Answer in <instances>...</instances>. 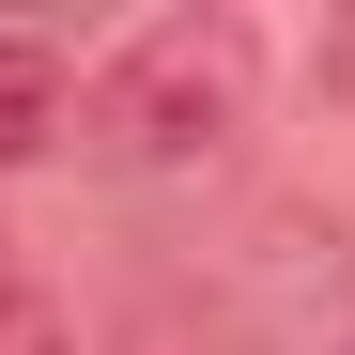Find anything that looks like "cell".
<instances>
[{"label":"cell","instance_id":"1","mask_svg":"<svg viewBox=\"0 0 355 355\" xmlns=\"http://www.w3.org/2000/svg\"><path fill=\"white\" fill-rule=\"evenodd\" d=\"M263 124V31L248 16H155L93 62L78 93V155L124 170V186H170V170H216Z\"/></svg>","mask_w":355,"mask_h":355},{"label":"cell","instance_id":"2","mask_svg":"<svg viewBox=\"0 0 355 355\" xmlns=\"http://www.w3.org/2000/svg\"><path fill=\"white\" fill-rule=\"evenodd\" d=\"M62 124H78V78H62V46H46V31H0V170H31Z\"/></svg>","mask_w":355,"mask_h":355},{"label":"cell","instance_id":"3","mask_svg":"<svg viewBox=\"0 0 355 355\" xmlns=\"http://www.w3.org/2000/svg\"><path fill=\"white\" fill-rule=\"evenodd\" d=\"M0 355H78V324H62L46 278H0Z\"/></svg>","mask_w":355,"mask_h":355}]
</instances>
